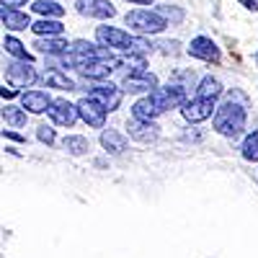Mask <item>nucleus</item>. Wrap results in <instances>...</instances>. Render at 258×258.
Segmentation results:
<instances>
[{
	"label": "nucleus",
	"instance_id": "6ab92c4d",
	"mask_svg": "<svg viewBox=\"0 0 258 258\" xmlns=\"http://www.w3.org/2000/svg\"><path fill=\"white\" fill-rule=\"evenodd\" d=\"M160 106L150 98V96H142L140 101H135L132 106V119H140V121H155L160 116Z\"/></svg>",
	"mask_w": 258,
	"mask_h": 258
},
{
	"label": "nucleus",
	"instance_id": "393cba45",
	"mask_svg": "<svg viewBox=\"0 0 258 258\" xmlns=\"http://www.w3.org/2000/svg\"><path fill=\"white\" fill-rule=\"evenodd\" d=\"M3 47H6V52H8L11 57H16V59H21V62H34V57L26 52V44H21L16 36H6Z\"/></svg>",
	"mask_w": 258,
	"mask_h": 258
},
{
	"label": "nucleus",
	"instance_id": "0eeeda50",
	"mask_svg": "<svg viewBox=\"0 0 258 258\" xmlns=\"http://www.w3.org/2000/svg\"><path fill=\"white\" fill-rule=\"evenodd\" d=\"M36 68H34V62H8L6 64V80L13 85V88H26V85H34L36 83Z\"/></svg>",
	"mask_w": 258,
	"mask_h": 258
},
{
	"label": "nucleus",
	"instance_id": "473e14b6",
	"mask_svg": "<svg viewBox=\"0 0 258 258\" xmlns=\"http://www.w3.org/2000/svg\"><path fill=\"white\" fill-rule=\"evenodd\" d=\"M26 3H29V0H0V6H3V8H21Z\"/></svg>",
	"mask_w": 258,
	"mask_h": 258
},
{
	"label": "nucleus",
	"instance_id": "f8f14e48",
	"mask_svg": "<svg viewBox=\"0 0 258 258\" xmlns=\"http://www.w3.org/2000/svg\"><path fill=\"white\" fill-rule=\"evenodd\" d=\"M126 135L132 137L135 142L150 145L160 137V126L155 121H140V119H129L126 121Z\"/></svg>",
	"mask_w": 258,
	"mask_h": 258
},
{
	"label": "nucleus",
	"instance_id": "dca6fc26",
	"mask_svg": "<svg viewBox=\"0 0 258 258\" xmlns=\"http://www.w3.org/2000/svg\"><path fill=\"white\" fill-rule=\"evenodd\" d=\"M31 47L41 54H47V57H59L64 52H70V44L62 36H36Z\"/></svg>",
	"mask_w": 258,
	"mask_h": 258
},
{
	"label": "nucleus",
	"instance_id": "9b49d317",
	"mask_svg": "<svg viewBox=\"0 0 258 258\" xmlns=\"http://www.w3.org/2000/svg\"><path fill=\"white\" fill-rule=\"evenodd\" d=\"M188 54L191 57H197L202 62H212V64H217L220 62V47L214 44V41L209 36H194L191 39V44H188Z\"/></svg>",
	"mask_w": 258,
	"mask_h": 258
},
{
	"label": "nucleus",
	"instance_id": "c85d7f7f",
	"mask_svg": "<svg viewBox=\"0 0 258 258\" xmlns=\"http://www.w3.org/2000/svg\"><path fill=\"white\" fill-rule=\"evenodd\" d=\"M36 140H39V142H44V145H54V142H57L54 126H52V124H41V126L36 129Z\"/></svg>",
	"mask_w": 258,
	"mask_h": 258
},
{
	"label": "nucleus",
	"instance_id": "4468645a",
	"mask_svg": "<svg viewBox=\"0 0 258 258\" xmlns=\"http://www.w3.org/2000/svg\"><path fill=\"white\" fill-rule=\"evenodd\" d=\"M54 98H49L47 91H26L21 93V109H24L26 114H44L49 111Z\"/></svg>",
	"mask_w": 258,
	"mask_h": 258
},
{
	"label": "nucleus",
	"instance_id": "4be33fe9",
	"mask_svg": "<svg viewBox=\"0 0 258 258\" xmlns=\"http://www.w3.org/2000/svg\"><path fill=\"white\" fill-rule=\"evenodd\" d=\"M31 31L36 36H62L64 26L59 24V18H41V21H34L31 24Z\"/></svg>",
	"mask_w": 258,
	"mask_h": 258
},
{
	"label": "nucleus",
	"instance_id": "c756f323",
	"mask_svg": "<svg viewBox=\"0 0 258 258\" xmlns=\"http://www.w3.org/2000/svg\"><path fill=\"white\" fill-rule=\"evenodd\" d=\"M160 47H163L165 54H178V47H181V44H178V41H163Z\"/></svg>",
	"mask_w": 258,
	"mask_h": 258
},
{
	"label": "nucleus",
	"instance_id": "bb28decb",
	"mask_svg": "<svg viewBox=\"0 0 258 258\" xmlns=\"http://www.w3.org/2000/svg\"><path fill=\"white\" fill-rule=\"evenodd\" d=\"M240 155H243V160H248V163H258V132H250V135L243 140Z\"/></svg>",
	"mask_w": 258,
	"mask_h": 258
},
{
	"label": "nucleus",
	"instance_id": "5701e85b",
	"mask_svg": "<svg viewBox=\"0 0 258 258\" xmlns=\"http://www.w3.org/2000/svg\"><path fill=\"white\" fill-rule=\"evenodd\" d=\"M62 147H64V153H70V155H85L91 150V140L88 137H83V135H68L62 140Z\"/></svg>",
	"mask_w": 258,
	"mask_h": 258
},
{
	"label": "nucleus",
	"instance_id": "a211bd4d",
	"mask_svg": "<svg viewBox=\"0 0 258 258\" xmlns=\"http://www.w3.org/2000/svg\"><path fill=\"white\" fill-rule=\"evenodd\" d=\"M101 147L111 155H121L129 147V142H126V135H121L119 129H103L101 132Z\"/></svg>",
	"mask_w": 258,
	"mask_h": 258
},
{
	"label": "nucleus",
	"instance_id": "f704fd0d",
	"mask_svg": "<svg viewBox=\"0 0 258 258\" xmlns=\"http://www.w3.org/2000/svg\"><path fill=\"white\" fill-rule=\"evenodd\" d=\"M126 3H135V6H153V0H126Z\"/></svg>",
	"mask_w": 258,
	"mask_h": 258
},
{
	"label": "nucleus",
	"instance_id": "f3484780",
	"mask_svg": "<svg viewBox=\"0 0 258 258\" xmlns=\"http://www.w3.org/2000/svg\"><path fill=\"white\" fill-rule=\"evenodd\" d=\"M0 21H3L6 29H11V31L31 29V18H29V13H24L21 8H0Z\"/></svg>",
	"mask_w": 258,
	"mask_h": 258
},
{
	"label": "nucleus",
	"instance_id": "1a4fd4ad",
	"mask_svg": "<svg viewBox=\"0 0 258 258\" xmlns=\"http://www.w3.org/2000/svg\"><path fill=\"white\" fill-rule=\"evenodd\" d=\"M47 114H49L52 124H57V126H73V124L80 119L78 103H70L68 98H54Z\"/></svg>",
	"mask_w": 258,
	"mask_h": 258
},
{
	"label": "nucleus",
	"instance_id": "b1692460",
	"mask_svg": "<svg viewBox=\"0 0 258 258\" xmlns=\"http://www.w3.org/2000/svg\"><path fill=\"white\" fill-rule=\"evenodd\" d=\"M31 8L41 18H62L64 16V6L54 3V0H36V3H31Z\"/></svg>",
	"mask_w": 258,
	"mask_h": 258
},
{
	"label": "nucleus",
	"instance_id": "f257e3e1",
	"mask_svg": "<svg viewBox=\"0 0 258 258\" xmlns=\"http://www.w3.org/2000/svg\"><path fill=\"white\" fill-rule=\"evenodd\" d=\"M248 98L243 93H230L212 116V126L214 132L227 137V140H235L243 129H245V121H248Z\"/></svg>",
	"mask_w": 258,
	"mask_h": 258
},
{
	"label": "nucleus",
	"instance_id": "6e6552de",
	"mask_svg": "<svg viewBox=\"0 0 258 258\" xmlns=\"http://www.w3.org/2000/svg\"><path fill=\"white\" fill-rule=\"evenodd\" d=\"M78 114L91 129H106V116H109V111H106L98 101H93L91 96L78 101Z\"/></svg>",
	"mask_w": 258,
	"mask_h": 258
},
{
	"label": "nucleus",
	"instance_id": "72a5a7b5",
	"mask_svg": "<svg viewBox=\"0 0 258 258\" xmlns=\"http://www.w3.org/2000/svg\"><path fill=\"white\" fill-rule=\"evenodd\" d=\"M240 3H243L248 11H258V0H240Z\"/></svg>",
	"mask_w": 258,
	"mask_h": 258
},
{
	"label": "nucleus",
	"instance_id": "7c9ffc66",
	"mask_svg": "<svg viewBox=\"0 0 258 258\" xmlns=\"http://www.w3.org/2000/svg\"><path fill=\"white\" fill-rule=\"evenodd\" d=\"M3 137H8V140H13V142H26V137L18 135V132H13V129H3Z\"/></svg>",
	"mask_w": 258,
	"mask_h": 258
},
{
	"label": "nucleus",
	"instance_id": "9d476101",
	"mask_svg": "<svg viewBox=\"0 0 258 258\" xmlns=\"http://www.w3.org/2000/svg\"><path fill=\"white\" fill-rule=\"evenodd\" d=\"M75 11L85 18H96V21H106L116 16V8L109 0H75Z\"/></svg>",
	"mask_w": 258,
	"mask_h": 258
},
{
	"label": "nucleus",
	"instance_id": "a878e982",
	"mask_svg": "<svg viewBox=\"0 0 258 258\" xmlns=\"http://www.w3.org/2000/svg\"><path fill=\"white\" fill-rule=\"evenodd\" d=\"M0 116L6 119V124H11V126H26V111L24 109H18V106H13V103H6V109L0 111Z\"/></svg>",
	"mask_w": 258,
	"mask_h": 258
},
{
	"label": "nucleus",
	"instance_id": "f03ea898",
	"mask_svg": "<svg viewBox=\"0 0 258 258\" xmlns=\"http://www.w3.org/2000/svg\"><path fill=\"white\" fill-rule=\"evenodd\" d=\"M96 41H98V47H106V49H111V52L145 54V52L153 49L150 39L137 36V34H129V31L116 29V26H98V29H96Z\"/></svg>",
	"mask_w": 258,
	"mask_h": 258
},
{
	"label": "nucleus",
	"instance_id": "ddd939ff",
	"mask_svg": "<svg viewBox=\"0 0 258 258\" xmlns=\"http://www.w3.org/2000/svg\"><path fill=\"white\" fill-rule=\"evenodd\" d=\"M158 85L160 83L153 73H137V75H124L121 91L124 93H153Z\"/></svg>",
	"mask_w": 258,
	"mask_h": 258
},
{
	"label": "nucleus",
	"instance_id": "aec40b11",
	"mask_svg": "<svg viewBox=\"0 0 258 258\" xmlns=\"http://www.w3.org/2000/svg\"><path fill=\"white\" fill-rule=\"evenodd\" d=\"M222 93H225L222 83H220L217 78H212V75H204V78L199 80V85H197V96H202V98H212V101H217Z\"/></svg>",
	"mask_w": 258,
	"mask_h": 258
},
{
	"label": "nucleus",
	"instance_id": "423d86ee",
	"mask_svg": "<svg viewBox=\"0 0 258 258\" xmlns=\"http://www.w3.org/2000/svg\"><path fill=\"white\" fill-rule=\"evenodd\" d=\"M93 101H98L106 111H116L119 106H121V98H124V91H121V85H114V83H96L91 93H88Z\"/></svg>",
	"mask_w": 258,
	"mask_h": 258
},
{
	"label": "nucleus",
	"instance_id": "2eb2a0df",
	"mask_svg": "<svg viewBox=\"0 0 258 258\" xmlns=\"http://www.w3.org/2000/svg\"><path fill=\"white\" fill-rule=\"evenodd\" d=\"M111 70H116V59H114V62H111V59H91V62H85L78 73H80L83 78H88V80L101 83V80H106V78L111 75Z\"/></svg>",
	"mask_w": 258,
	"mask_h": 258
},
{
	"label": "nucleus",
	"instance_id": "2f4dec72",
	"mask_svg": "<svg viewBox=\"0 0 258 258\" xmlns=\"http://www.w3.org/2000/svg\"><path fill=\"white\" fill-rule=\"evenodd\" d=\"M18 96V88H13V85H3V88H0V98H16Z\"/></svg>",
	"mask_w": 258,
	"mask_h": 258
},
{
	"label": "nucleus",
	"instance_id": "c9c22d12",
	"mask_svg": "<svg viewBox=\"0 0 258 258\" xmlns=\"http://www.w3.org/2000/svg\"><path fill=\"white\" fill-rule=\"evenodd\" d=\"M255 59H258V54H255Z\"/></svg>",
	"mask_w": 258,
	"mask_h": 258
},
{
	"label": "nucleus",
	"instance_id": "cd10ccee",
	"mask_svg": "<svg viewBox=\"0 0 258 258\" xmlns=\"http://www.w3.org/2000/svg\"><path fill=\"white\" fill-rule=\"evenodd\" d=\"M155 11H158L165 21H170V24H181V21L186 18V13H183L178 6H168V3H163V6H158Z\"/></svg>",
	"mask_w": 258,
	"mask_h": 258
},
{
	"label": "nucleus",
	"instance_id": "39448f33",
	"mask_svg": "<svg viewBox=\"0 0 258 258\" xmlns=\"http://www.w3.org/2000/svg\"><path fill=\"white\" fill-rule=\"evenodd\" d=\"M214 111H217V106H214L212 98H202V96H194L188 98L183 106H181V114L186 121L191 124H199V121H207L214 116Z\"/></svg>",
	"mask_w": 258,
	"mask_h": 258
},
{
	"label": "nucleus",
	"instance_id": "20e7f679",
	"mask_svg": "<svg viewBox=\"0 0 258 258\" xmlns=\"http://www.w3.org/2000/svg\"><path fill=\"white\" fill-rule=\"evenodd\" d=\"M153 98L160 111L165 114L168 109H181V106L188 101V93H186V85H178V83H170V85H158L153 93H147Z\"/></svg>",
	"mask_w": 258,
	"mask_h": 258
},
{
	"label": "nucleus",
	"instance_id": "7ed1b4c3",
	"mask_svg": "<svg viewBox=\"0 0 258 258\" xmlns=\"http://www.w3.org/2000/svg\"><path fill=\"white\" fill-rule=\"evenodd\" d=\"M124 21H126V26L132 29V31H137V34H160L168 26V21L158 11H150V8L129 11L124 16Z\"/></svg>",
	"mask_w": 258,
	"mask_h": 258
},
{
	"label": "nucleus",
	"instance_id": "412c9836",
	"mask_svg": "<svg viewBox=\"0 0 258 258\" xmlns=\"http://www.w3.org/2000/svg\"><path fill=\"white\" fill-rule=\"evenodd\" d=\"M44 83H47V88H57V91H78V83L73 78H68L62 70L44 73Z\"/></svg>",
	"mask_w": 258,
	"mask_h": 258
}]
</instances>
